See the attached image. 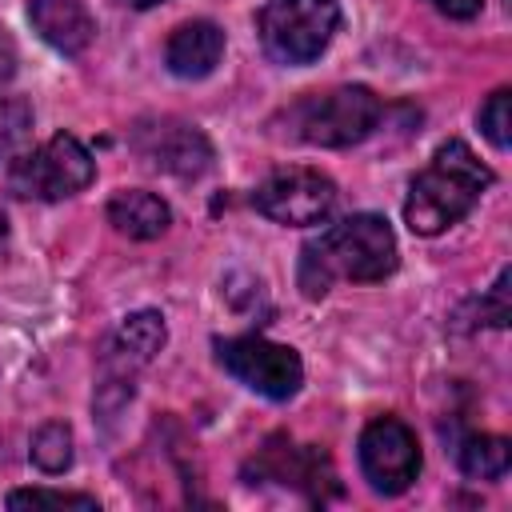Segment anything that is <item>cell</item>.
<instances>
[{
    "mask_svg": "<svg viewBox=\"0 0 512 512\" xmlns=\"http://www.w3.org/2000/svg\"><path fill=\"white\" fill-rule=\"evenodd\" d=\"M396 260H400V248H396L388 220L376 212H356V216L336 220L332 228H324L300 248L296 284L308 300H320L328 296L336 280L372 284V280L392 276Z\"/></svg>",
    "mask_w": 512,
    "mask_h": 512,
    "instance_id": "cell-1",
    "label": "cell"
},
{
    "mask_svg": "<svg viewBox=\"0 0 512 512\" xmlns=\"http://www.w3.org/2000/svg\"><path fill=\"white\" fill-rule=\"evenodd\" d=\"M492 184V168L476 160L464 140H444L424 172L412 176L404 200V224L416 236H440L444 228L460 224L480 192Z\"/></svg>",
    "mask_w": 512,
    "mask_h": 512,
    "instance_id": "cell-2",
    "label": "cell"
},
{
    "mask_svg": "<svg viewBox=\"0 0 512 512\" xmlns=\"http://www.w3.org/2000/svg\"><path fill=\"white\" fill-rule=\"evenodd\" d=\"M380 116H384V104L372 88L340 84L328 92L300 96L272 120V128H280V136L312 144V148H352L376 132Z\"/></svg>",
    "mask_w": 512,
    "mask_h": 512,
    "instance_id": "cell-3",
    "label": "cell"
},
{
    "mask_svg": "<svg viewBox=\"0 0 512 512\" xmlns=\"http://www.w3.org/2000/svg\"><path fill=\"white\" fill-rule=\"evenodd\" d=\"M340 28V4L336 0H264L256 16L260 48L268 60L300 68L320 60V52L332 44Z\"/></svg>",
    "mask_w": 512,
    "mask_h": 512,
    "instance_id": "cell-4",
    "label": "cell"
},
{
    "mask_svg": "<svg viewBox=\"0 0 512 512\" xmlns=\"http://www.w3.org/2000/svg\"><path fill=\"white\" fill-rule=\"evenodd\" d=\"M92 176H96L92 152L72 132H56L48 144L12 160L8 188L24 200H64V196H76L80 188H88Z\"/></svg>",
    "mask_w": 512,
    "mask_h": 512,
    "instance_id": "cell-5",
    "label": "cell"
},
{
    "mask_svg": "<svg viewBox=\"0 0 512 512\" xmlns=\"http://www.w3.org/2000/svg\"><path fill=\"white\" fill-rule=\"evenodd\" d=\"M216 356L232 380L260 392L264 400H292L304 384V364H300L296 348L276 344L268 336L216 340Z\"/></svg>",
    "mask_w": 512,
    "mask_h": 512,
    "instance_id": "cell-6",
    "label": "cell"
},
{
    "mask_svg": "<svg viewBox=\"0 0 512 512\" xmlns=\"http://www.w3.org/2000/svg\"><path fill=\"white\" fill-rule=\"evenodd\" d=\"M252 204L260 216L284 228H308V224L328 220V212L336 208V184L320 168L296 164V168H280L264 176L252 192Z\"/></svg>",
    "mask_w": 512,
    "mask_h": 512,
    "instance_id": "cell-7",
    "label": "cell"
},
{
    "mask_svg": "<svg viewBox=\"0 0 512 512\" xmlns=\"http://www.w3.org/2000/svg\"><path fill=\"white\" fill-rule=\"evenodd\" d=\"M360 456V472L364 480L384 492V496H400L412 488V480L420 476V444L416 432L396 420V416H376L356 444Z\"/></svg>",
    "mask_w": 512,
    "mask_h": 512,
    "instance_id": "cell-8",
    "label": "cell"
},
{
    "mask_svg": "<svg viewBox=\"0 0 512 512\" xmlns=\"http://www.w3.org/2000/svg\"><path fill=\"white\" fill-rule=\"evenodd\" d=\"M132 148L140 152V160L156 172L180 176V180H196L212 168V144L196 124L160 116V120H144L132 132Z\"/></svg>",
    "mask_w": 512,
    "mask_h": 512,
    "instance_id": "cell-9",
    "label": "cell"
},
{
    "mask_svg": "<svg viewBox=\"0 0 512 512\" xmlns=\"http://www.w3.org/2000/svg\"><path fill=\"white\" fill-rule=\"evenodd\" d=\"M168 324L156 308H140L120 320V328L104 340L100 352V380L104 384H132V376L164 348Z\"/></svg>",
    "mask_w": 512,
    "mask_h": 512,
    "instance_id": "cell-10",
    "label": "cell"
},
{
    "mask_svg": "<svg viewBox=\"0 0 512 512\" xmlns=\"http://www.w3.org/2000/svg\"><path fill=\"white\" fill-rule=\"evenodd\" d=\"M28 20L40 40L64 56H80L96 36V20L84 0H28Z\"/></svg>",
    "mask_w": 512,
    "mask_h": 512,
    "instance_id": "cell-11",
    "label": "cell"
},
{
    "mask_svg": "<svg viewBox=\"0 0 512 512\" xmlns=\"http://www.w3.org/2000/svg\"><path fill=\"white\" fill-rule=\"evenodd\" d=\"M224 56V32L212 20H188L180 24L164 44V64L180 80H204Z\"/></svg>",
    "mask_w": 512,
    "mask_h": 512,
    "instance_id": "cell-12",
    "label": "cell"
},
{
    "mask_svg": "<svg viewBox=\"0 0 512 512\" xmlns=\"http://www.w3.org/2000/svg\"><path fill=\"white\" fill-rule=\"evenodd\" d=\"M108 224L128 240H156L172 224V208L144 188H120L108 200Z\"/></svg>",
    "mask_w": 512,
    "mask_h": 512,
    "instance_id": "cell-13",
    "label": "cell"
},
{
    "mask_svg": "<svg viewBox=\"0 0 512 512\" xmlns=\"http://www.w3.org/2000/svg\"><path fill=\"white\" fill-rule=\"evenodd\" d=\"M456 464L464 476L472 480H500L512 464V444L504 436H488V432H472L460 440L456 448Z\"/></svg>",
    "mask_w": 512,
    "mask_h": 512,
    "instance_id": "cell-14",
    "label": "cell"
},
{
    "mask_svg": "<svg viewBox=\"0 0 512 512\" xmlns=\"http://www.w3.org/2000/svg\"><path fill=\"white\" fill-rule=\"evenodd\" d=\"M28 456L40 472L48 476H60L72 468V428L60 424V420H48L32 432V444H28Z\"/></svg>",
    "mask_w": 512,
    "mask_h": 512,
    "instance_id": "cell-15",
    "label": "cell"
},
{
    "mask_svg": "<svg viewBox=\"0 0 512 512\" xmlns=\"http://www.w3.org/2000/svg\"><path fill=\"white\" fill-rule=\"evenodd\" d=\"M32 140V104L24 96L0 92V160H16Z\"/></svg>",
    "mask_w": 512,
    "mask_h": 512,
    "instance_id": "cell-16",
    "label": "cell"
},
{
    "mask_svg": "<svg viewBox=\"0 0 512 512\" xmlns=\"http://www.w3.org/2000/svg\"><path fill=\"white\" fill-rule=\"evenodd\" d=\"M508 96H512L508 88H496V92L480 104V116H476V120H480V132H484L488 144L500 148V152L512 144V100H508Z\"/></svg>",
    "mask_w": 512,
    "mask_h": 512,
    "instance_id": "cell-17",
    "label": "cell"
},
{
    "mask_svg": "<svg viewBox=\"0 0 512 512\" xmlns=\"http://www.w3.org/2000/svg\"><path fill=\"white\" fill-rule=\"evenodd\" d=\"M8 508H76V512H96L100 500L88 492H52V488H20L8 496Z\"/></svg>",
    "mask_w": 512,
    "mask_h": 512,
    "instance_id": "cell-18",
    "label": "cell"
},
{
    "mask_svg": "<svg viewBox=\"0 0 512 512\" xmlns=\"http://www.w3.org/2000/svg\"><path fill=\"white\" fill-rule=\"evenodd\" d=\"M508 284H512V272H508V268H500L496 284L476 300V316H480V324H488V328H508V320H512Z\"/></svg>",
    "mask_w": 512,
    "mask_h": 512,
    "instance_id": "cell-19",
    "label": "cell"
},
{
    "mask_svg": "<svg viewBox=\"0 0 512 512\" xmlns=\"http://www.w3.org/2000/svg\"><path fill=\"white\" fill-rule=\"evenodd\" d=\"M428 4H432L436 12H444V16H452V20H472L484 0H428Z\"/></svg>",
    "mask_w": 512,
    "mask_h": 512,
    "instance_id": "cell-20",
    "label": "cell"
},
{
    "mask_svg": "<svg viewBox=\"0 0 512 512\" xmlns=\"http://www.w3.org/2000/svg\"><path fill=\"white\" fill-rule=\"evenodd\" d=\"M12 72H16V44H12V36L0 28V84H4Z\"/></svg>",
    "mask_w": 512,
    "mask_h": 512,
    "instance_id": "cell-21",
    "label": "cell"
},
{
    "mask_svg": "<svg viewBox=\"0 0 512 512\" xmlns=\"http://www.w3.org/2000/svg\"><path fill=\"white\" fill-rule=\"evenodd\" d=\"M4 244H8V212L0 204V252H4Z\"/></svg>",
    "mask_w": 512,
    "mask_h": 512,
    "instance_id": "cell-22",
    "label": "cell"
},
{
    "mask_svg": "<svg viewBox=\"0 0 512 512\" xmlns=\"http://www.w3.org/2000/svg\"><path fill=\"white\" fill-rule=\"evenodd\" d=\"M124 4H132V8H156V4H168V0H124Z\"/></svg>",
    "mask_w": 512,
    "mask_h": 512,
    "instance_id": "cell-23",
    "label": "cell"
}]
</instances>
